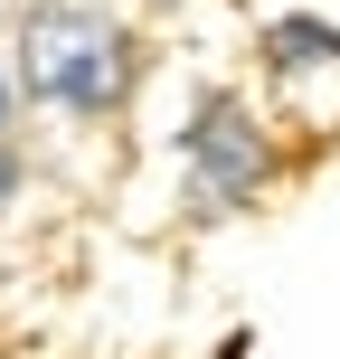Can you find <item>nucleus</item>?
<instances>
[{
	"mask_svg": "<svg viewBox=\"0 0 340 359\" xmlns=\"http://www.w3.org/2000/svg\"><path fill=\"white\" fill-rule=\"evenodd\" d=\"M19 86L38 104L104 114L123 95V19L104 0H38L29 29H19Z\"/></svg>",
	"mask_w": 340,
	"mask_h": 359,
	"instance_id": "f257e3e1",
	"label": "nucleus"
},
{
	"mask_svg": "<svg viewBox=\"0 0 340 359\" xmlns=\"http://www.w3.org/2000/svg\"><path fill=\"white\" fill-rule=\"evenodd\" d=\"M189 170H198V189H208L217 208H236V198H255V180H265V133L236 104H217L208 123L189 133Z\"/></svg>",
	"mask_w": 340,
	"mask_h": 359,
	"instance_id": "f03ea898",
	"label": "nucleus"
},
{
	"mask_svg": "<svg viewBox=\"0 0 340 359\" xmlns=\"http://www.w3.org/2000/svg\"><path fill=\"white\" fill-rule=\"evenodd\" d=\"M265 48H274V67H331V57H340V29H331V19H274Z\"/></svg>",
	"mask_w": 340,
	"mask_h": 359,
	"instance_id": "7ed1b4c3",
	"label": "nucleus"
},
{
	"mask_svg": "<svg viewBox=\"0 0 340 359\" xmlns=\"http://www.w3.org/2000/svg\"><path fill=\"white\" fill-rule=\"evenodd\" d=\"M10 189H19V161H10V151H0V208H10Z\"/></svg>",
	"mask_w": 340,
	"mask_h": 359,
	"instance_id": "20e7f679",
	"label": "nucleus"
},
{
	"mask_svg": "<svg viewBox=\"0 0 340 359\" xmlns=\"http://www.w3.org/2000/svg\"><path fill=\"white\" fill-rule=\"evenodd\" d=\"M246 350H255V341H246V331H227V341H217V359H246Z\"/></svg>",
	"mask_w": 340,
	"mask_h": 359,
	"instance_id": "39448f33",
	"label": "nucleus"
},
{
	"mask_svg": "<svg viewBox=\"0 0 340 359\" xmlns=\"http://www.w3.org/2000/svg\"><path fill=\"white\" fill-rule=\"evenodd\" d=\"M0 123H10V76H0Z\"/></svg>",
	"mask_w": 340,
	"mask_h": 359,
	"instance_id": "423d86ee",
	"label": "nucleus"
}]
</instances>
